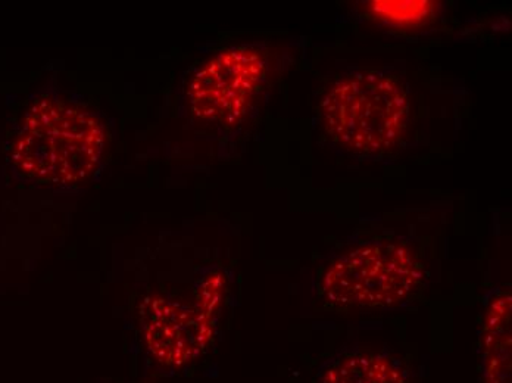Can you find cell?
<instances>
[{
    "label": "cell",
    "mask_w": 512,
    "mask_h": 383,
    "mask_svg": "<svg viewBox=\"0 0 512 383\" xmlns=\"http://www.w3.org/2000/svg\"><path fill=\"white\" fill-rule=\"evenodd\" d=\"M103 146L105 130L93 112L46 96L24 117L11 160L34 182L73 185L95 170Z\"/></svg>",
    "instance_id": "1"
},
{
    "label": "cell",
    "mask_w": 512,
    "mask_h": 383,
    "mask_svg": "<svg viewBox=\"0 0 512 383\" xmlns=\"http://www.w3.org/2000/svg\"><path fill=\"white\" fill-rule=\"evenodd\" d=\"M407 93L379 73H358L333 84L321 102V121L334 142L359 154L389 151L407 127Z\"/></svg>",
    "instance_id": "2"
},
{
    "label": "cell",
    "mask_w": 512,
    "mask_h": 383,
    "mask_svg": "<svg viewBox=\"0 0 512 383\" xmlns=\"http://www.w3.org/2000/svg\"><path fill=\"white\" fill-rule=\"evenodd\" d=\"M420 276L410 248L377 242L334 260L321 280V294L334 308L393 307L411 294Z\"/></svg>",
    "instance_id": "3"
},
{
    "label": "cell",
    "mask_w": 512,
    "mask_h": 383,
    "mask_svg": "<svg viewBox=\"0 0 512 383\" xmlns=\"http://www.w3.org/2000/svg\"><path fill=\"white\" fill-rule=\"evenodd\" d=\"M267 74L261 52L254 48H231L220 52L193 76L189 102L201 120L234 124L251 107Z\"/></svg>",
    "instance_id": "4"
},
{
    "label": "cell",
    "mask_w": 512,
    "mask_h": 383,
    "mask_svg": "<svg viewBox=\"0 0 512 383\" xmlns=\"http://www.w3.org/2000/svg\"><path fill=\"white\" fill-rule=\"evenodd\" d=\"M145 335L159 363L184 366L201 356L212 335L211 317L201 310L155 301L146 313Z\"/></svg>",
    "instance_id": "5"
},
{
    "label": "cell",
    "mask_w": 512,
    "mask_h": 383,
    "mask_svg": "<svg viewBox=\"0 0 512 383\" xmlns=\"http://www.w3.org/2000/svg\"><path fill=\"white\" fill-rule=\"evenodd\" d=\"M487 383H511V295L490 304L483 328Z\"/></svg>",
    "instance_id": "6"
},
{
    "label": "cell",
    "mask_w": 512,
    "mask_h": 383,
    "mask_svg": "<svg viewBox=\"0 0 512 383\" xmlns=\"http://www.w3.org/2000/svg\"><path fill=\"white\" fill-rule=\"evenodd\" d=\"M318 383H407L392 358L377 353H354L334 361Z\"/></svg>",
    "instance_id": "7"
},
{
    "label": "cell",
    "mask_w": 512,
    "mask_h": 383,
    "mask_svg": "<svg viewBox=\"0 0 512 383\" xmlns=\"http://www.w3.org/2000/svg\"><path fill=\"white\" fill-rule=\"evenodd\" d=\"M371 5L382 20L396 26L423 23L433 11L432 2H373Z\"/></svg>",
    "instance_id": "8"
}]
</instances>
